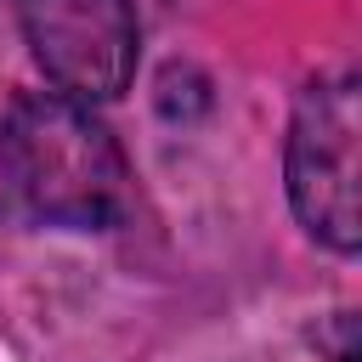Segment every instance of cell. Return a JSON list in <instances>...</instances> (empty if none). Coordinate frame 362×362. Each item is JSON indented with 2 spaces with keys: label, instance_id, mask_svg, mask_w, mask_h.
<instances>
[{
  "label": "cell",
  "instance_id": "cell-3",
  "mask_svg": "<svg viewBox=\"0 0 362 362\" xmlns=\"http://www.w3.org/2000/svg\"><path fill=\"white\" fill-rule=\"evenodd\" d=\"M45 79L79 102H113L136 79L130 0H11Z\"/></svg>",
  "mask_w": 362,
  "mask_h": 362
},
{
  "label": "cell",
  "instance_id": "cell-1",
  "mask_svg": "<svg viewBox=\"0 0 362 362\" xmlns=\"http://www.w3.org/2000/svg\"><path fill=\"white\" fill-rule=\"evenodd\" d=\"M0 181L45 226H119L130 209V164L90 102L23 90L0 113Z\"/></svg>",
  "mask_w": 362,
  "mask_h": 362
},
{
  "label": "cell",
  "instance_id": "cell-2",
  "mask_svg": "<svg viewBox=\"0 0 362 362\" xmlns=\"http://www.w3.org/2000/svg\"><path fill=\"white\" fill-rule=\"evenodd\" d=\"M356 141H362V85L356 74L311 79L288 119V204L300 226L328 243L334 255H356L362 215H356Z\"/></svg>",
  "mask_w": 362,
  "mask_h": 362
}]
</instances>
